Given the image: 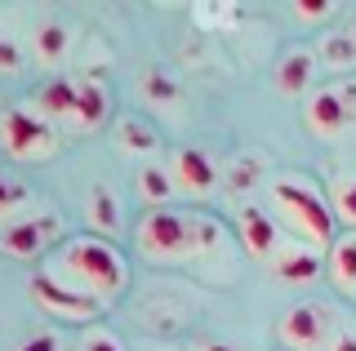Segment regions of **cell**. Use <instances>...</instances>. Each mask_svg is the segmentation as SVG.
Returning <instances> with one entry per match:
<instances>
[{
  "mask_svg": "<svg viewBox=\"0 0 356 351\" xmlns=\"http://www.w3.org/2000/svg\"><path fill=\"white\" fill-rule=\"evenodd\" d=\"M49 276L72 284V289H81V293H94L98 302H107V298H116V293L125 289L129 267H125V258H120V249L111 245V240H103V236H72L63 245V254H58Z\"/></svg>",
  "mask_w": 356,
  "mask_h": 351,
  "instance_id": "obj_1",
  "label": "cell"
},
{
  "mask_svg": "<svg viewBox=\"0 0 356 351\" xmlns=\"http://www.w3.org/2000/svg\"><path fill=\"white\" fill-rule=\"evenodd\" d=\"M218 236H222V227L209 214H187V209H170V205L143 214L138 232H134L143 258H152V262L192 258V254H200V249L218 245Z\"/></svg>",
  "mask_w": 356,
  "mask_h": 351,
  "instance_id": "obj_2",
  "label": "cell"
},
{
  "mask_svg": "<svg viewBox=\"0 0 356 351\" xmlns=\"http://www.w3.org/2000/svg\"><path fill=\"white\" fill-rule=\"evenodd\" d=\"M272 209L303 236V245L321 249V254L339 240V223H334L330 196L321 191L316 182H307L303 173H281V178H272Z\"/></svg>",
  "mask_w": 356,
  "mask_h": 351,
  "instance_id": "obj_3",
  "label": "cell"
},
{
  "mask_svg": "<svg viewBox=\"0 0 356 351\" xmlns=\"http://www.w3.org/2000/svg\"><path fill=\"white\" fill-rule=\"evenodd\" d=\"M352 120H356V76H352V80H339V85H321V89L307 94L303 125L321 142L343 138L352 129Z\"/></svg>",
  "mask_w": 356,
  "mask_h": 351,
  "instance_id": "obj_4",
  "label": "cell"
},
{
  "mask_svg": "<svg viewBox=\"0 0 356 351\" xmlns=\"http://www.w3.org/2000/svg\"><path fill=\"white\" fill-rule=\"evenodd\" d=\"M0 147L14 160H44L58 151V134L31 107H5L0 112Z\"/></svg>",
  "mask_w": 356,
  "mask_h": 351,
  "instance_id": "obj_5",
  "label": "cell"
},
{
  "mask_svg": "<svg viewBox=\"0 0 356 351\" xmlns=\"http://www.w3.org/2000/svg\"><path fill=\"white\" fill-rule=\"evenodd\" d=\"M334 329H339V320H334V307L325 302H294L281 316L285 351H325Z\"/></svg>",
  "mask_w": 356,
  "mask_h": 351,
  "instance_id": "obj_6",
  "label": "cell"
},
{
  "mask_svg": "<svg viewBox=\"0 0 356 351\" xmlns=\"http://www.w3.org/2000/svg\"><path fill=\"white\" fill-rule=\"evenodd\" d=\"M58 232H63L58 214H22L14 223H0V254L31 262L58 240Z\"/></svg>",
  "mask_w": 356,
  "mask_h": 351,
  "instance_id": "obj_7",
  "label": "cell"
},
{
  "mask_svg": "<svg viewBox=\"0 0 356 351\" xmlns=\"http://www.w3.org/2000/svg\"><path fill=\"white\" fill-rule=\"evenodd\" d=\"M31 298H36L40 311L58 316V320H98V316H103V302H98L94 293L72 289V284L54 280L49 271H36V276H31Z\"/></svg>",
  "mask_w": 356,
  "mask_h": 351,
  "instance_id": "obj_8",
  "label": "cell"
},
{
  "mask_svg": "<svg viewBox=\"0 0 356 351\" xmlns=\"http://www.w3.org/2000/svg\"><path fill=\"white\" fill-rule=\"evenodd\" d=\"M236 236L245 245V254L259 258V262H272L276 254L285 249L281 240V223H276L267 209H259V205H245V209L236 214Z\"/></svg>",
  "mask_w": 356,
  "mask_h": 351,
  "instance_id": "obj_9",
  "label": "cell"
},
{
  "mask_svg": "<svg viewBox=\"0 0 356 351\" xmlns=\"http://www.w3.org/2000/svg\"><path fill=\"white\" fill-rule=\"evenodd\" d=\"M170 173H174V187L192 191V196H209L218 187V169H214V160H209L200 147H178Z\"/></svg>",
  "mask_w": 356,
  "mask_h": 351,
  "instance_id": "obj_10",
  "label": "cell"
},
{
  "mask_svg": "<svg viewBox=\"0 0 356 351\" xmlns=\"http://www.w3.org/2000/svg\"><path fill=\"white\" fill-rule=\"evenodd\" d=\"M267 267H272V276L281 284H312L321 271H325V254L312 249V245H303V240H294V245H285Z\"/></svg>",
  "mask_w": 356,
  "mask_h": 351,
  "instance_id": "obj_11",
  "label": "cell"
},
{
  "mask_svg": "<svg viewBox=\"0 0 356 351\" xmlns=\"http://www.w3.org/2000/svg\"><path fill=\"white\" fill-rule=\"evenodd\" d=\"M316 67H321L316 49L294 45V49L281 53V62H276L272 80H276V89H281V94L294 98V94H307V89H312V80H316Z\"/></svg>",
  "mask_w": 356,
  "mask_h": 351,
  "instance_id": "obj_12",
  "label": "cell"
},
{
  "mask_svg": "<svg viewBox=\"0 0 356 351\" xmlns=\"http://www.w3.org/2000/svg\"><path fill=\"white\" fill-rule=\"evenodd\" d=\"M111 116V89L103 85V76H76V125L98 129Z\"/></svg>",
  "mask_w": 356,
  "mask_h": 351,
  "instance_id": "obj_13",
  "label": "cell"
},
{
  "mask_svg": "<svg viewBox=\"0 0 356 351\" xmlns=\"http://www.w3.org/2000/svg\"><path fill=\"white\" fill-rule=\"evenodd\" d=\"M325 276L334 280V289H339L343 298L356 302V232H343L325 249Z\"/></svg>",
  "mask_w": 356,
  "mask_h": 351,
  "instance_id": "obj_14",
  "label": "cell"
},
{
  "mask_svg": "<svg viewBox=\"0 0 356 351\" xmlns=\"http://www.w3.org/2000/svg\"><path fill=\"white\" fill-rule=\"evenodd\" d=\"M36 112L44 120H76V80L72 76H49L36 89Z\"/></svg>",
  "mask_w": 356,
  "mask_h": 351,
  "instance_id": "obj_15",
  "label": "cell"
},
{
  "mask_svg": "<svg viewBox=\"0 0 356 351\" xmlns=\"http://www.w3.org/2000/svg\"><path fill=\"white\" fill-rule=\"evenodd\" d=\"M85 218H89V227H94V232H103V240H107V236H116L120 227H125L116 191L103 187V182H98V187H89V196H85Z\"/></svg>",
  "mask_w": 356,
  "mask_h": 351,
  "instance_id": "obj_16",
  "label": "cell"
},
{
  "mask_svg": "<svg viewBox=\"0 0 356 351\" xmlns=\"http://www.w3.org/2000/svg\"><path fill=\"white\" fill-rule=\"evenodd\" d=\"M316 58H321V67H330V71H352L356 67V31L352 27L325 31V36H321Z\"/></svg>",
  "mask_w": 356,
  "mask_h": 351,
  "instance_id": "obj_17",
  "label": "cell"
},
{
  "mask_svg": "<svg viewBox=\"0 0 356 351\" xmlns=\"http://www.w3.org/2000/svg\"><path fill=\"white\" fill-rule=\"evenodd\" d=\"M67 49H72V27L58 23V18L36 23V58L44 62V67H58V62L67 58Z\"/></svg>",
  "mask_w": 356,
  "mask_h": 351,
  "instance_id": "obj_18",
  "label": "cell"
},
{
  "mask_svg": "<svg viewBox=\"0 0 356 351\" xmlns=\"http://www.w3.org/2000/svg\"><path fill=\"white\" fill-rule=\"evenodd\" d=\"M116 142H120V151H129V156H152V151L161 147V134H156L143 116H120L116 120Z\"/></svg>",
  "mask_w": 356,
  "mask_h": 351,
  "instance_id": "obj_19",
  "label": "cell"
},
{
  "mask_svg": "<svg viewBox=\"0 0 356 351\" xmlns=\"http://www.w3.org/2000/svg\"><path fill=\"white\" fill-rule=\"evenodd\" d=\"M330 209H334V223H343L348 232H356V169L334 173V182H330Z\"/></svg>",
  "mask_w": 356,
  "mask_h": 351,
  "instance_id": "obj_20",
  "label": "cell"
},
{
  "mask_svg": "<svg viewBox=\"0 0 356 351\" xmlns=\"http://www.w3.org/2000/svg\"><path fill=\"white\" fill-rule=\"evenodd\" d=\"M138 89H143V98H147L152 107H174L178 98H183V85H178L170 71H161V67H147V71H143Z\"/></svg>",
  "mask_w": 356,
  "mask_h": 351,
  "instance_id": "obj_21",
  "label": "cell"
},
{
  "mask_svg": "<svg viewBox=\"0 0 356 351\" xmlns=\"http://www.w3.org/2000/svg\"><path fill=\"white\" fill-rule=\"evenodd\" d=\"M138 191L152 200V209H165V200H170L178 187H174V173H170V169H161V164H147V169L138 173Z\"/></svg>",
  "mask_w": 356,
  "mask_h": 351,
  "instance_id": "obj_22",
  "label": "cell"
},
{
  "mask_svg": "<svg viewBox=\"0 0 356 351\" xmlns=\"http://www.w3.org/2000/svg\"><path fill=\"white\" fill-rule=\"evenodd\" d=\"M31 200V191H27V182L14 178V173H5L0 169V223H14V218H22L18 209Z\"/></svg>",
  "mask_w": 356,
  "mask_h": 351,
  "instance_id": "obj_23",
  "label": "cell"
},
{
  "mask_svg": "<svg viewBox=\"0 0 356 351\" xmlns=\"http://www.w3.org/2000/svg\"><path fill=\"white\" fill-rule=\"evenodd\" d=\"M259 178H263V156H241L236 164H232L227 187H232V191H250Z\"/></svg>",
  "mask_w": 356,
  "mask_h": 351,
  "instance_id": "obj_24",
  "label": "cell"
},
{
  "mask_svg": "<svg viewBox=\"0 0 356 351\" xmlns=\"http://www.w3.org/2000/svg\"><path fill=\"white\" fill-rule=\"evenodd\" d=\"M339 14V0H294V18L298 23H325Z\"/></svg>",
  "mask_w": 356,
  "mask_h": 351,
  "instance_id": "obj_25",
  "label": "cell"
},
{
  "mask_svg": "<svg viewBox=\"0 0 356 351\" xmlns=\"http://www.w3.org/2000/svg\"><path fill=\"white\" fill-rule=\"evenodd\" d=\"M22 67H27V53H22V45L14 36H5L0 31V76H18Z\"/></svg>",
  "mask_w": 356,
  "mask_h": 351,
  "instance_id": "obj_26",
  "label": "cell"
},
{
  "mask_svg": "<svg viewBox=\"0 0 356 351\" xmlns=\"http://www.w3.org/2000/svg\"><path fill=\"white\" fill-rule=\"evenodd\" d=\"M81 351H125V347H120V338L107 325H89L81 338Z\"/></svg>",
  "mask_w": 356,
  "mask_h": 351,
  "instance_id": "obj_27",
  "label": "cell"
},
{
  "mask_svg": "<svg viewBox=\"0 0 356 351\" xmlns=\"http://www.w3.org/2000/svg\"><path fill=\"white\" fill-rule=\"evenodd\" d=\"M18 351H63V343H58V334H54V329H40V334H31Z\"/></svg>",
  "mask_w": 356,
  "mask_h": 351,
  "instance_id": "obj_28",
  "label": "cell"
},
{
  "mask_svg": "<svg viewBox=\"0 0 356 351\" xmlns=\"http://www.w3.org/2000/svg\"><path fill=\"white\" fill-rule=\"evenodd\" d=\"M236 18H241L236 9H218V5H214V9L200 5V9H196V23H214V27H218V23H236Z\"/></svg>",
  "mask_w": 356,
  "mask_h": 351,
  "instance_id": "obj_29",
  "label": "cell"
},
{
  "mask_svg": "<svg viewBox=\"0 0 356 351\" xmlns=\"http://www.w3.org/2000/svg\"><path fill=\"white\" fill-rule=\"evenodd\" d=\"M325 351H356V329L339 325V329H334V338L325 343Z\"/></svg>",
  "mask_w": 356,
  "mask_h": 351,
  "instance_id": "obj_30",
  "label": "cell"
},
{
  "mask_svg": "<svg viewBox=\"0 0 356 351\" xmlns=\"http://www.w3.org/2000/svg\"><path fill=\"white\" fill-rule=\"evenodd\" d=\"M187 351H241V347H232V343H192Z\"/></svg>",
  "mask_w": 356,
  "mask_h": 351,
  "instance_id": "obj_31",
  "label": "cell"
},
{
  "mask_svg": "<svg viewBox=\"0 0 356 351\" xmlns=\"http://www.w3.org/2000/svg\"><path fill=\"white\" fill-rule=\"evenodd\" d=\"M281 351H285V347H281Z\"/></svg>",
  "mask_w": 356,
  "mask_h": 351,
  "instance_id": "obj_32",
  "label": "cell"
}]
</instances>
